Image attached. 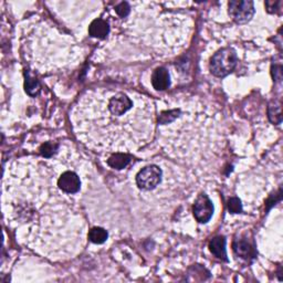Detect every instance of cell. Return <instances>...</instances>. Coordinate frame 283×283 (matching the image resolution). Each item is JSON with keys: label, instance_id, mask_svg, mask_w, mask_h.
I'll return each instance as SVG.
<instances>
[{"label": "cell", "instance_id": "6da1fadb", "mask_svg": "<svg viewBox=\"0 0 283 283\" xmlns=\"http://www.w3.org/2000/svg\"><path fill=\"white\" fill-rule=\"evenodd\" d=\"M236 66L237 54L230 48L219 50L210 60V71L218 78H224V76L231 73Z\"/></svg>", "mask_w": 283, "mask_h": 283}, {"label": "cell", "instance_id": "7a4b0ae2", "mask_svg": "<svg viewBox=\"0 0 283 283\" xmlns=\"http://www.w3.org/2000/svg\"><path fill=\"white\" fill-rule=\"evenodd\" d=\"M161 180V169L156 165H149L140 171L136 176V184L143 191H152Z\"/></svg>", "mask_w": 283, "mask_h": 283}, {"label": "cell", "instance_id": "3957f363", "mask_svg": "<svg viewBox=\"0 0 283 283\" xmlns=\"http://www.w3.org/2000/svg\"><path fill=\"white\" fill-rule=\"evenodd\" d=\"M229 14L237 23H246L254 14L253 2L233 0L229 2Z\"/></svg>", "mask_w": 283, "mask_h": 283}, {"label": "cell", "instance_id": "277c9868", "mask_svg": "<svg viewBox=\"0 0 283 283\" xmlns=\"http://www.w3.org/2000/svg\"><path fill=\"white\" fill-rule=\"evenodd\" d=\"M194 216L200 224H206L210 220L213 213V205L208 196L200 195L197 198L195 205H194Z\"/></svg>", "mask_w": 283, "mask_h": 283}, {"label": "cell", "instance_id": "5b68a950", "mask_svg": "<svg viewBox=\"0 0 283 283\" xmlns=\"http://www.w3.org/2000/svg\"><path fill=\"white\" fill-rule=\"evenodd\" d=\"M58 186L63 193L75 194L80 191L81 181L79 176L73 172H64L58 180Z\"/></svg>", "mask_w": 283, "mask_h": 283}, {"label": "cell", "instance_id": "8992f818", "mask_svg": "<svg viewBox=\"0 0 283 283\" xmlns=\"http://www.w3.org/2000/svg\"><path fill=\"white\" fill-rule=\"evenodd\" d=\"M169 74L165 68H157L152 75V84L155 90L163 91L169 87Z\"/></svg>", "mask_w": 283, "mask_h": 283}, {"label": "cell", "instance_id": "52a82bcc", "mask_svg": "<svg viewBox=\"0 0 283 283\" xmlns=\"http://www.w3.org/2000/svg\"><path fill=\"white\" fill-rule=\"evenodd\" d=\"M108 32H110V26L103 19H95L88 27V34L94 38L103 39L108 35Z\"/></svg>", "mask_w": 283, "mask_h": 283}, {"label": "cell", "instance_id": "ba28073f", "mask_svg": "<svg viewBox=\"0 0 283 283\" xmlns=\"http://www.w3.org/2000/svg\"><path fill=\"white\" fill-rule=\"evenodd\" d=\"M209 249L212 253L217 258L227 260V252H226V239L224 237H216L210 241Z\"/></svg>", "mask_w": 283, "mask_h": 283}, {"label": "cell", "instance_id": "9c48e42d", "mask_svg": "<svg viewBox=\"0 0 283 283\" xmlns=\"http://www.w3.org/2000/svg\"><path fill=\"white\" fill-rule=\"evenodd\" d=\"M131 161V157L123 153H115L107 159L108 166L114 169H123L127 166Z\"/></svg>", "mask_w": 283, "mask_h": 283}, {"label": "cell", "instance_id": "30bf717a", "mask_svg": "<svg viewBox=\"0 0 283 283\" xmlns=\"http://www.w3.org/2000/svg\"><path fill=\"white\" fill-rule=\"evenodd\" d=\"M107 232L106 230H104L103 228H93L88 232V239H90L93 244H98L101 245L103 242L106 241L107 239Z\"/></svg>", "mask_w": 283, "mask_h": 283}, {"label": "cell", "instance_id": "8fae6325", "mask_svg": "<svg viewBox=\"0 0 283 283\" xmlns=\"http://www.w3.org/2000/svg\"><path fill=\"white\" fill-rule=\"evenodd\" d=\"M26 91L29 95H37L40 91V84L35 79L28 74L26 79Z\"/></svg>", "mask_w": 283, "mask_h": 283}, {"label": "cell", "instance_id": "7c38bea8", "mask_svg": "<svg viewBox=\"0 0 283 283\" xmlns=\"http://www.w3.org/2000/svg\"><path fill=\"white\" fill-rule=\"evenodd\" d=\"M234 251H236L242 258H248L251 256V248L247 242L240 241L234 245Z\"/></svg>", "mask_w": 283, "mask_h": 283}, {"label": "cell", "instance_id": "4fadbf2b", "mask_svg": "<svg viewBox=\"0 0 283 283\" xmlns=\"http://www.w3.org/2000/svg\"><path fill=\"white\" fill-rule=\"evenodd\" d=\"M269 117L271 122L274 124L281 123V106L280 105H274L269 108Z\"/></svg>", "mask_w": 283, "mask_h": 283}, {"label": "cell", "instance_id": "5bb4252c", "mask_svg": "<svg viewBox=\"0 0 283 283\" xmlns=\"http://www.w3.org/2000/svg\"><path fill=\"white\" fill-rule=\"evenodd\" d=\"M56 148H58V145L49 142V143L43 144L42 146L40 147V153H41L44 157H51L54 154Z\"/></svg>", "mask_w": 283, "mask_h": 283}, {"label": "cell", "instance_id": "9a60e30c", "mask_svg": "<svg viewBox=\"0 0 283 283\" xmlns=\"http://www.w3.org/2000/svg\"><path fill=\"white\" fill-rule=\"evenodd\" d=\"M228 209L230 212L232 213H239L242 210V206H241V201L239 198H230L228 201Z\"/></svg>", "mask_w": 283, "mask_h": 283}, {"label": "cell", "instance_id": "2e32d148", "mask_svg": "<svg viewBox=\"0 0 283 283\" xmlns=\"http://www.w3.org/2000/svg\"><path fill=\"white\" fill-rule=\"evenodd\" d=\"M129 10L131 9H129V6H128L127 2H121L120 5H117L115 8L116 14L119 15L121 18H125L126 16H128Z\"/></svg>", "mask_w": 283, "mask_h": 283}, {"label": "cell", "instance_id": "e0dca14e", "mask_svg": "<svg viewBox=\"0 0 283 283\" xmlns=\"http://www.w3.org/2000/svg\"><path fill=\"white\" fill-rule=\"evenodd\" d=\"M279 5H281V1H268V2H265V6L266 8H268V10L271 11V13H273L274 10L277 9V6Z\"/></svg>", "mask_w": 283, "mask_h": 283}]
</instances>
